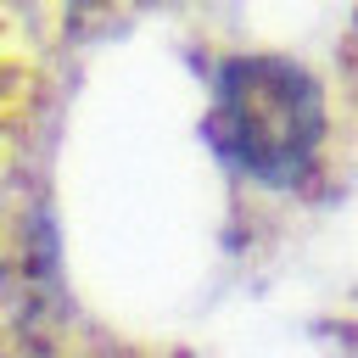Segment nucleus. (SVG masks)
<instances>
[{
	"label": "nucleus",
	"mask_w": 358,
	"mask_h": 358,
	"mask_svg": "<svg viewBox=\"0 0 358 358\" xmlns=\"http://www.w3.org/2000/svg\"><path fill=\"white\" fill-rule=\"evenodd\" d=\"M207 140L229 173H241L257 190L291 196L313 179L324 157V90L291 56H224L213 73Z\"/></svg>",
	"instance_id": "nucleus-1"
}]
</instances>
